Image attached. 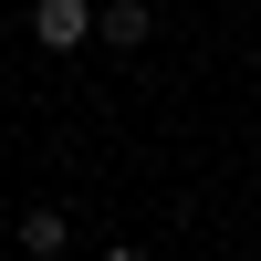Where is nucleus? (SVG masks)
I'll return each instance as SVG.
<instances>
[{
  "instance_id": "nucleus-2",
  "label": "nucleus",
  "mask_w": 261,
  "mask_h": 261,
  "mask_svg": "<svg viewBox=\"0 0 261 261\" xmlns=\"http://www.w3.org/2000/svg\"><path fill=\"white\" fill-rule=\"evenodd\" d=\"M94 32L136 53V42H157V11H146V0H115V11H94Z\"/></svg>"
},
{
  "instance_id": "nucleus-1",
  "label": "nucleus",
  "mask_w": 261,
  "mask_h": 261,
  "mask_svg": "<svg viewBox=\"0 0 261 261\" xmlns=\"http://www.w3.org/2000/svg\"><path fill=\"white\" fill-rule=\"evenodd\" d=\"M84 32H94V0H42V11H32V42H42V53H73Z\"/></svg>"
},
{
  "instance_id": "nucleus-3",
  "label": "nucleus",
  "mask_w": 261,
  "mask_h": 261,
  "mask_svg": "<svg viewBox=\"0 0 261 261\" xmlns=\"http://www.w3.org/2000/svg\"><path fill=\"white\" fill-rule=\"evenodd\" d=\"M63 241H73V230H63L53 209H32V220H21V251H63Z\"/></svg>"
}]
</instances>
